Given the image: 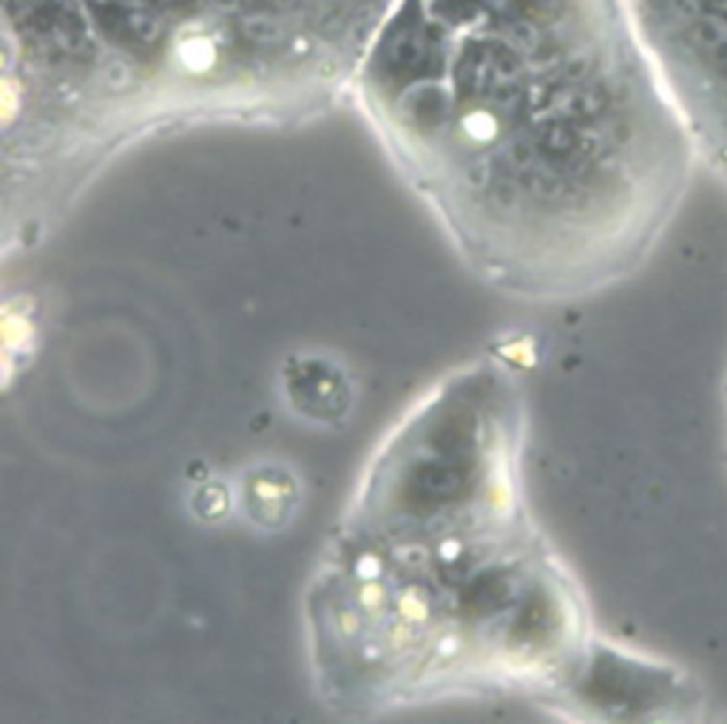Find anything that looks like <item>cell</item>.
<instances>
[{
    "label": "cell",
    "mask_w": 727,
    "mask_h": 724,
    "mask_svg": "<svg viewBox=\"0 0 727 724\" xmlns=\"http://www.w3.org/2000/svg\"><path fill=\"white\" fill-rule=\"evenodd\" d=\"M710 4L716 12H727V0H710Z\"/></svg>",
    "instance_id": "cell-5"
},
{
    "label": "cell",
    "mask_w": 727,
    "mask_h": 724,
    "mask_svg": "<svg viewBox=\"0 0 727 724\" xmlns=\"http://www.w3.org/2000/svg\"><path fill=\"white\" fill-rule=\"evenodd\" d=\"M395 0H0L4 253L49 234L134 145L295 128L353 103Z\"/></svg>",
    "instance_id": "cell-3"
},
{
    "label": "cell",
    "mask_w": 727,
    "mask_h": 724,
    "mask_svg": "<svg viewBox=\"0 0 727 724\" xmlns=\"http://www.w3.org/2000/svg\"><path fill=\"white\" fill-rule=\"evenodd\" d=\"M693 40L719 63H727V20L722 18V12L699 15L693 20Z\"/></svg>",
    "instance_id": "cell-4"
},
{
    "label": "cell",
    "mask_w": 727,
    "mask_h": 724,
    "mask_svg": "<svg viewBox=\"0 0 727 724\" xmlns=\"http://www.w3.org/2000/svg\"><path fill=\"white\" fill-rule=\"evenodd\" d=\"M526 398L480 358L375 449L304 597L318 696L347 713L548 699L585 617L526 500Z\"/></svg>",
    "instance_id": "cell-1"
},
{
    "label": "cell",
    "mask_w": 727,
    "mask_h": 724,
    "mask_svg": "<svg viewBox=\"0 0 727 724\" xmlns=\"http://www.w3.org/2000/svg\"><path fill=\"white\" fill-rule=\"evenodd\" d=\"M625 49L611 0H395L349 105L480 281L562 302L645 234Z\"/></svg>",
    "instance_id": "cell-2"
}]
</instances>
